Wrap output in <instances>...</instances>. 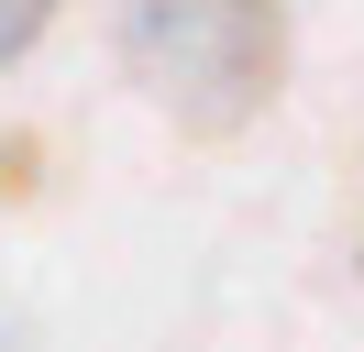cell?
<instances>
[{
  "label": "cell",
  "instance_id": "obj_2",
  "mask_svg": "<svg viewBox=\"0 0 364 352\" xmlns=\"http://www.w3.org/2000/svg\"><path fill=\"white\" fill-rule=\"evenodd\" d=\"M45 22H55V0H0V66H23L45 44Z\"/></svg>",
  "mask_w": 364,
  "mask_h": 352
},
{
  "label": "cell",
  "instance_id": "obj_3",
  "mask_svg": "<svg viewBox=\"0 0 364 352\" xmlns=\"http://www.w3.org/2000/svg\"><path fill=\"white\" fill-rule=\"evenodd\" d=\"M0 198H33V132H11V143H0Z\"/></svg>",
  "mask_w": 364,
  "mask_h": 352
},
{
  "label": "cell",
  "instance_id": "obj_1",
  "mask_svg": "<svg viewBox=\"0 0 364 352\" xmlns=\"http://www.w3.org/2000/svg\"><path fill=\"white\" fill-rule=\"evenodd\" d=\"M122 66L188 143H232L287 88V0H122Z\"/></svg>",
  "mask_w": 364,
  "mask_h": 352
}]
</instances>
